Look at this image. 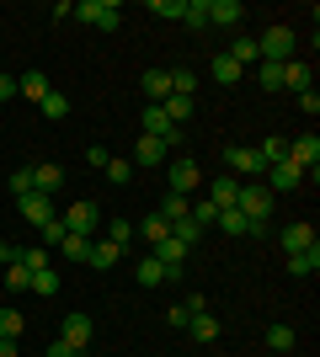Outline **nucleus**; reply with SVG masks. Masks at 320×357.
<instances>
[{
    "label": "nucleus",
    "instance_id": "1",
    "mask_svg": "<svg viewBox=\"0 0 320 357\" xmlns=\"http://www.w3.org/2000/svg\"><path fill=\"white\" fill-rule=\"evenodd\" d=\"M294 48H299V38H294L289 27H267L257 38V59H267V64H289L294 59Z\"/></svg>",
    "mask_w": 320,
    "mask_h": 357
},
{
    "label": "nucleus",
    "instance_id": "2",
    "mask_svg": "<svg viewBox=\"0 0 320 357\" xmlns=\"http://www.w3.org/2000/svg\"><path fill=\"white\" fill-rule=\"evenodd\" d=\"M75 16H80V22H91L96 32H118L123 27V6H118V0H80Z\"/></svg>",
    "mask_w": 320,
    "mask_h": 357
},
{
    "label": "nucleus",
    "instance_id": "3",
    "mask_svg": "<svg viewBox=\"0 0 320 357\" xmlns=\"http://www.w3.org/2000/svg\"><path fill=\"white\" fill-rule=\"evenodd\" d=\"M235 208H241L251 224H261V219H273V192H267V187H257V181H241V197H235Z\"/></svg>",
    "mask_w": 320,
    "mask_h": 357
},
{
    "label": "nucleus",
    "instance_id": "4",
    "mask_svg": "<svg viewBox=\"0 0 320 357\" xmlns=\"http://www.w3.org/2000/svg\"><path fill=\"white\" fill-rule=\"evenodd\" d=\"M224 165L235 171V181H241V176H251V181L267 176V160H261L251 144H224Z\"/></svg>",
    "mask_w": 320,
    "mask_h": 357
},
{
    "label": "nucleus",
    "instance_id": "5",
    "mask_svg": "<svg viewBox=\"0 0 320 357\" xmlns=\"http://www.w3.org/2000/svg\"><path fill=\"white\" fill-rule=\"evenodd\" d=\"M166 181H171V192L192 197V192H198V187H203V171H198V160H192V155H182V160H171Z\"/></svg>",
    "mask_w": 320,
    "mask_h": 357
},
{
    "label": "nucleus",
    "instance_id": "6",
    "mask_svg": "<svg viewBox=\"0 0 320 357\" xmlns=\"http://www.w3.org/2000/svg\"><path fill=\"white\" fill-rule=\"evenodd\" d=\"M64 229H70V235H91L96 240V229H102L96 203H70V208H64Z\"/></svg>",
    "mask_w": 320,
    "mask_h": 357
},
{
    "label": "nucleus",
    "instance_id": "7",
    "mask_svg": "<svg viewBox=\"0 0 320 357\" xmlns=\"http://www.w3.org/2000/svg\"><path fill=\"white\" fill-rule=\"evenodd\" d=\"M16 208H22V219H27V224H38V229H43L48 219H59V213H54V197H48V192H27V197H16Z\"/></svg>",
    "mask_w": 320,
    "mask_h": 357
},
{
    "label": "nucleus",
    "instance_id": "8",
    "mask_svg": "<svg viewBox=\"0 0 320 357\" xmlns=\"http://www.w3.org/2000/svg\"><path fill=\"white\" fill-rule=\"evenodd\" d=\"M59 342H70L75 352H86V347H91V314H64L59 320Z\"/></svg>",
    "mask_w": 320,
    "mask_h": 357
},
{
    "label": "nucleus",
    "instance_id": "9",
    "mask_svg": "<svg viewBox=\"0 0 320 357\" xmlns=\"http://www.w3.org/2000/svg\"><path fill=\"white\" fill-rule=\"evenodd\" d=\"M150 256H155V261H160L166 272H182V267H187V256H192V245H182L176 235H166V240H160V245H155Z\"/></svg>",
    "mask_w": 320,
    "mask_h": 357
},
{
    "label": "nucleus",
    "instance_id": "10",
    "mask_svg": "<svg viewBox=\"0 0 320 357\" xmlns=\"http://www.w3.org/2000/svg\"><path fill=\"white\" fill-rule=\"evenodd\" d=\"M241 22H245L241 0H208V27H229V32H235Z\"/></svg>",
    "mask_w": 320,
    "mask_h": 357
},
{
    "label": "nucleus",
    "instance_id": "11",
    "mask_svg": "<svg viewBox=\"0 0 320 357\" xmlns=\"http://www.w3.org/2000/svg\"><path fill=\"white\" fill-rule=\"evenodd\" d=\"M27 171H32V192H48V197H54L64 187V165H54V160H38V165H27Z\"/></svg>",
    "mask_w": 320,
    "mask_h": 357
},
{
    "label": "nucleus",
    "instance_id": "12",
    "mask_svg": "<svg viewBox=\"0 0 320 357\" xmlns=\"http://www.w3.org/2000/svg\"><path fill=\"white\" fill-rule=\"evenodd\" d=\"M139 91H144V107H160V102L171 96V75H166V70H144Z\"/></svg>",
    "mask_w": 320,
    "mask_h": 357
},
{
    "label": "nucleus",
    "instance_id": "13",
    "mask_svg": "<svg viewBox=\"0 0 320 357\" xmlns=\"http://www.w3.org/2000/svg\"><path fill=\"white\" fill-rule=\"evenodd\" d=\"M267 181L283 187V192H299V187H305V171H299L294 160H277V165H267Z\"/></svg>",
    "mask_w": 320,
    "mask_h": 357
},
{
    "label": "nucleus",
    "instance_id": "14",
    "mask_svg": "<svg viewBox=\"0 0 320 357\" xmlns=\"http://www.w3.org/2000/svg\"><path fill=\"white\" fill-rule=\"evenodd\" d=\"M235 197H241V181H235V176H213V181H208V203H213L219 213L235 208Z\"/></svg>",
    "mask_w": 320,
    "mask_h": 357
},
{
    "label": "nucleus",
    "instance_id": "15",
    "mask_svg": "<svg viewBox=\"0 0 320 357\" xmlns=\"http://www.w3.org/2000/svg\"><path fill=\"white\" fill-rule=\"evenodd\" d=\"M160 160H166V144H160V139H150V134H139V144H134V160H128V165L150 171V165H160Z\"/></svg>",
    "mask_w": 320,
    "mask_h": 357
},
{
    "label": "nucleus",
    "instance_id": "16",
    "mask_svg": "<svg viewBox=\"0 0 320 357\" xmlns=\"http://www.w3.org/2000/svg\"><path fill=\"white\" fill-rule=\"evenodd\" d=\"M155 213H160V219H166L171 229H176V224H182L187 213H192V197H182V192H166V197H160V208H155Z\"/></svg>",
    "mask_w": 320,
    "mask_h": 357
},
{
    "label": "nucleus",
    "instance_id": "17",
    "mask_svg": "<svg viewBox=\"0 0 320 357\" xmlns=\"http://www.w3.org/2000/svg\"><path fill=\"white\" fill-rule=\"evenodd\" d=\"M277 245H283V251H310V245H315V229H310V224H289V229H283V235H277Z\"/></svg>",
    "mask_w": 320,
    "mask_h": 357
},
{
    "label": "nucleus",
    "instance_id": "18",
    "mask_svg": "<svg viewBox=\"0 0 320 357\" xmlns=\"http://www.w3.org/2000/svg\"><path fill=\"white\" fill-rule=\"evenodd\" d=\"M289 272H294V278H315V272H320V245L294 251V256H289Z\"/></svg>",
    "mask_w": 320,
    "mask_h": 357
},
{
    "label": "nucleus",
    "instance_id": "19",
    "mask_svg": "<svg viewBox=\"0 0 320 357\" xmlns=\"http://www.w3.org/2000/svg\"><path fill=\"white\" fill-rule=\"evenodd\" d=\"M208 75H213V80H219V86H241V64H235V59H224V54H213V64H208Z\"/></svg>",
    "mask_w": 320,
    "mask_h": 357
},
{
    "label": "nucleus",
    "instance_id": "20",
    "mask_svg": "<svg viewBox=\"0 0 320 357\" xmlns=\"http://www.w3.org/2000/svg\"><path fill=\"white\" fill-rule=\"evenodd\" d=\"M16 91H22V96H32V102H43L54 86H48V75H43V70H27L22 80H16Z\"/></svg>",
    "mask_w": 320,
    "mask_h": 357
},
{
    "label": "nucleus",
    "instance_id": "21",
    "mask_svg": "<svg viewBox=\"0 0 320 357\" xmlns=\"http://www.w3.org/2000/svg\"><path fill=\"white\" fill-rule=\"evenodd\" d=\"M38 112H43L48 123H64L70 118V96H64V91H48L43 102H38Z\"/></svg>",
    "mask_w": 320,
    "mask_h": 357
},
{
    "label": "nucleus",
    "instance_id": "22",
    "mask_svg": "<svg viewBox=\"0 0 320 357\" xmlns=\"http://www.w3.org/2000/svg\"><path fill=\"white\" fill-rule=\"evenodd\" d=\"M59 256H64V261H91V235H64Z\"/></svg>",
    "mask_w": 320,
    "mask_h": 357
},
{
    "label": "nucleus",
    "instance_id": "23",
    "mask_svg": "<svg viewBox=\"0 0 320 357\" xmlns=\"http://www.w3.org/2000/svg\"><path fill=\"white\" fill-rule=\"evenodd\" d=\"M283 86H289L294 96H299V91H310V64H305V59H289V64H283Z\"/></svg>",
    "mask_w": 320,
    "mask_h": 357
},
{
    "label": "nucleus",
    "instance_id": "24",
    "mask_svg": "<svg viewBox=\"0 0 320 357\" xmlns=\"http://www.w3.org/2000/svg\"><path fill=\"white\" fill-rule=\"evenodd\" d=\"M139 288H155V283H166V278H171V272L166 267H160V261H155V256H139Z\"/></svg>",
    "mask_w": 320,
    "mask_h": 357
},
{
    "label": "nucleus",
    "instance_id": "25",
    "mask_svg": "<svg viewBox=\"0 0 320 357\" xmlns=\"http://www.w3.org/2000/svg\"><path fill=\"white\" fill-rule=\"evenodd\" d=\"M224 59H235L245 70V64H257V38H245V32H235V43H229V54Z\"/></svg>",
    "mask_w": 320,
    "mask_h": 357
},
{
    "label": "nucleus",
    "instance_id": "26",
    "mask_svg": "<svg viewBox=\"0 0 320 357\" xmlns=\"http://www.w3.org/2000/svg\"><path fill=\"white\" fill-rule=\"evenodd\" d=\"M166 75H171V96H192V91H198V70L176 64V70H166Z\"/></svg>",
    "mask_w": 320,
    "mask_h": 357
},
{
    "label": "nucleus",
    "instance_id": "27",
    "mask_svg": "<svg viewBox=\"0 0 320 357\" xmlns=\"http://www.w3.org/2000/svg\"><path fill=\"white\" fill-rule=\"evenodd\" d=\"M192 107H198V102H192V96H166V102H160V112H166V118L176 123V128H182V123L192 118Z\"/></svg>",
    "mask_w": 320,
    "mask_h": 357
},
{
    "label": "nucleus",
    "instance_id": "28",
    "mask_svg": "<svg viewBox=\"0 0 320 357\" xmlns=\"http://www.w3.org/2000/svg\"><path fill=\"white\" fill-rule=\"evenodd\" d=\"M102 240H112L118 251H128V240H134V224H128V219H107V224H102Z\"/></svg>",
    "mask_w": 320,
    "mask_h": 357
},
{
    "label": "nucleus",
    "instance_id": "29",
    "mask_svg": "<svg viewBox=\"0 0 320 357\" xmlns=\"http://www.w3.org/2000/svg\"><path fill=\"white\" fill-rule=\"evenodd\" d=\"M118 261H123V251L112 245V240L96 235V240H91V267H118Z\"/></svg>",
    "mask_w": 320,
    "mask_h": 357
},
{
    "label": "nucleus",
    "instance_id": "30",
    "mask_svg": "<svg viewBox=\"0 0 320 357\" xmlns=\"http://www.w3.org/2000/svg\"><path fill=\"white\" fill-rule=\"evenodd\" d=\"M182 27H192V32L208 27V0H187L182 6Z\"/></svg>",
    "mask_w": 320,
    "mask_h": 357
},
{
    "label": "nucleus",
    "instance_id": "31",
    "mask_svg": "<svg viewBox=\"0 0 320 357\" xmlns=\"http://www.w3.org/2000/svg\"><path fill=\"white\" fill-rule=\"evenodd\" d=\"M32 288V272L22 261H6V294H27Z\"/></svg>",
    "mask_w": 320,
    "mask_h": 357
},
{
    "label": "nucleus",
    "instance_id": "32",
    "mask_svg": "<svg viewBox=\"0 0 320 357\" xmlns=\"http://www.w3.org/2000/svg\"><path fill=\"white\" fill-rule=\"evenodd\" d=\"M16 261H22V267H27V272H48V267H54L43 245H22V251H16Z\"/></svg>",
    "mask_w": 320,
    "mask_h": 357
},
{
    "label": "nucleus",
    "instance_id": "33",
    "mask_svg": "<svg viewBox=\"0 0 320 357\" xmlns=\"http://www.w3.org/2000/svg\"><path fill=\"white\" fill-rule=\"evenodd\" d=\"M213 224H219L224 235H251V219H245L241 208H224V213H219V219H213Z\"/></svg>",
    "mask_w": 320,
    "mask_h": 357
},
{
    "label": "nucleus",
    "instance_id": "34",
    "mask_svg": "<svg viewBox=\"0 0 320 357\" xmlns=\"http://www.w3.org/2000/svg\"><path fill=\"white\" fill-rule=\"evenodd\" d=\"M187 331H192L198 342H213V336H219V320H213V314L203 310V314H192V320H187Z\"/></svg>",
    "mask_w": 320,
    "mask_h": 357
},
{
    "label": "nucleus",
    "instance_id": "35",
    "mask_svg": "<svg viewBox=\"0 0 320 357\" xmlns=\"http://www.w3.org/2000/svg\"><path fill=\"white\" fill-rule=\"evenodd\" d=\"M32 294H38V298H54V294H59V272H54V267H48V272H32Z\"/></svg>",
    "mask_w": 320,
    "mask_h": 357
},
{
    "label": "nucleus",
    "instance_id": "36",
    "mask_svg": "<svg viewBox=\"0 0 320 357\" xmlns=\"http://www.w3.org/2000/svg\"><path fill=\"white\" fill-rule=\"evenodd\" d=\"M139 235L150 240V245H160V240H166V235H171V224H166V219H160V213H150V219L139 224Z\"/></svg>",
    "mask_w": 320,
    "mask_h": 357
},
{
    "label": "nucleus",
    "instance_id": "37",
    "mask_svg": "<svg viewBox=\"0 0 320 357\" xmlns=\"http://www.w3.org/2000/svg\"><path fill=\"white\" fill-rule=\"evenodd\" d=\"M257 155L267 165H277V160H289V139H267V144H257Z\"/></svg>",
    "mask_w": 320,
    "mask_h": 357
},
{
    "label": "nucleus",
    "instance_id": "38",
    "mask_svg": "<svg viewBox=\"0 0 320 357\" xmlns=\"http://www.w3.org/2000/svg\"><path fill=\"white\" fill-rule=\"evenodd\" d=\"M257 80H261V91H283V64H267V59H261Z\"/></svg>",
    "mask_w": 320,
    "mask_h": 357
},
{
    "label": "nucleus",
    "instance_id": "39",
    "mask_svg": "<svg viewBox=\"0 0 320 357\" xmlns=\"http://www.w3.org/2000/svg\"><path fill=\"white\" fill-rule=\"evenodd\" d=\"M267 347H273V352H294V331L289 326H267Z\"/></svg>",
    "mask_w": 320,
    "mask_h": 357
},
{
    "label": "nucleus",
    "instance_id": "40",
    "mask_svg": "<svg viewBox=\"0 0 320 357\" xmlns=\"http://www.w3.org/2000/svg\"><path fill=\"white\" fill-rule=\"evenodd\" d=\"M0 336H6V342L22 336V314H16V310H0Z\"/></svg>",
    "mask_w": 320,
    "mask_h": 357
},
{
    "label": "nucleus",
    "instance_id": "41",
    "mask_svg": "<svg viewBox=\"0 0 320 357\" xmlns=\"http://www.w3.org/2000/svg\"><path fill=\"white\" fill-rule=\"evenodd\" d=\"M294 107H299L305 118H315V112H320V91H315V86H310V91H299V96H294Z\"/></svg>",
    "mask_w": 320,
    "mask_h": 357
},
{
    "label": "nucleus",
    "instance_id": "42",
    "mask_svg": "<svg viewBox=\"0 0 320 357\" xmlns=\"http://www.w3.org/2000/svg\"><path fill=\"white\" fill-rule=\"evenodd\" d=\"M182 6H187V0H150V11L155 16H171V22H182Z\"/></svg>",
    "mask_w": 320,
    "mask_h": 357
},
{
    "label": "nucleus",
    "instance_id": "43",
    "mask_svg": "<svg viewBox=\"0 0 320 357\" xmlns=\"http://www.w3.org/2000/svg\"><path fill=\"white\" fill-rule=\"evenodd\" d=\"M38 235H43V245H59V240L70 235V229H64V219H48L43 229H38Z\"/></svg>",
    "mask_w": 320,
    "mask_h": 357
},
{
    "label": "nucleus",
    "instance_id": "44",
    "mask_svg": "<svg viewBox=\"0 0 320 357\" xmlns=\"http://www.w3.org/2000/svg\"><path fill=\"white\" fill-rule=\"evenodd\" d=\"M213 219H219V208H213V203H192V224H203V229H213Z\"/></svg>",
    "mask_w": 320,
    "mask_h": 357
},
{
    "label": "nucleus",
    "instance_id": "45",
    "mask_svg": "<svg viewBox=\"0 0 320 357\" xmlns=\"http://www.w3.org/2000/svg\"><path fill=\"white\" fill-rule=\"evenodd\" d=\"M107 176H112V181H118V187H123V181L134 176V165H128V160H107Z\"/></svg>",
    "mask_w": 320,
    "mask_h": 357
},
{
    "label": "nucleus",
    "instance_id": "46",
    "mask_svg": "<svg viewBox=\"0 0 320 357\" xmlns=\"http://www.w3.org/2000/svg\"><path fill=\"white\" fill-rule=\"evenodd\" d=\"M107 160H112V155H107L102 144H91V149H86V165H91V171H107Z\"/></svg>",
    "mask_w": 320,
    "mask_h": 357
},
{
    "label": "nucleus",
    "instance_id": "47",
    "mask_svg": "<svg viewBox=\"0 0 320 357\" xmlns=\"http://www.w3.org/2000/svg\"><path fill=\"white\" fill-rule=\"evenodd\" d=\"M32 192V171H16L11 176V197H27Z\"/></svg>",
    "mask_w": 320,
    "mask_h": 357
},
{
    "label": "nucleus",
    "instance_id": "48",
    "mask_svg": "<svg viewBox=\"0 0 320 357\" xmlns=\"http://www.w3.org/2000/svg\"><path fill=\"white\" fill-rule=\"evenodd\" d=\"M182 310H187V314H203V310H208V298H203V294H187Z\"/></svg>",
    "mask_w": 320,
    "mask_h": 357
},
{
    "label": "nucleus",
    "instance_id": "49",
    "mask_svg": "<svg viewBox=\"0 0 320 357\" xmlns=\"http://www.w3.org/2000/svg\"><path fill=\"white\" fill-rule=\"evenodd\" d=\"M48 357H80V352H75L70 342H59V336H54V342H48Z\"/></svg>",
    "mask_w": 320,
    "mask_h": 357
},
{
    "label": "nucleus",
    "instance_id": "50",
    "mask_svg": "<svg viewBox=\"0 0 320 357\" xmlns=\"http://www.w3.org/2000/svg\"><path fill=\"white\" fill-rule=\"evenodd\" d=\"M187 320H192V314H187V310H182V304H176V310H166V326H176V331H182V326H187Z\"/></svg>",
    "mask_w": 320,
    "mask_h": 357
},
{
    "label": "nucleus",
    "instance_id": "51",
    "mask_svg": "<svg viewBox=\"0 0 320 357\" xmlns=\"http://www.w3.org/2000/svg\"><path fill=\"white\" fill-rule=\"evenodd\" d=\"M16 251H22V245H11V240H0V267H6V261H16Z\"/></svg>",
    "mask_w": 320,
    "mask_h": 357
},
{
    "label": "nucleus",
    "instance_id": "52",
    "mask_svg": "<svg viewBox=\"0 0 320 357\" xmlns=\"http://www.w3.org/2000/svg\"><path fill=\"white\" fill-rule=\"evenodd\" d=\"M11 96H16V80H11V75H0V102H11Z\"/></svg>",
    "mask_w": 320,
    "mask_h": 357
},
{
    "label": "nucleus",
    "instance_id": "53",
    "mask_svg": "<svg viewBox=\"0 0 320 357\" xmlns=\"http://www.w3.org/2000/svg\"><path fill=\"white\" fill-rule=\"evenodd\" d=\"M0 342H6V336H0Z\"/></svg>",
    "mask_w": 320,
    "mask_h": 357
}]
</instances>
